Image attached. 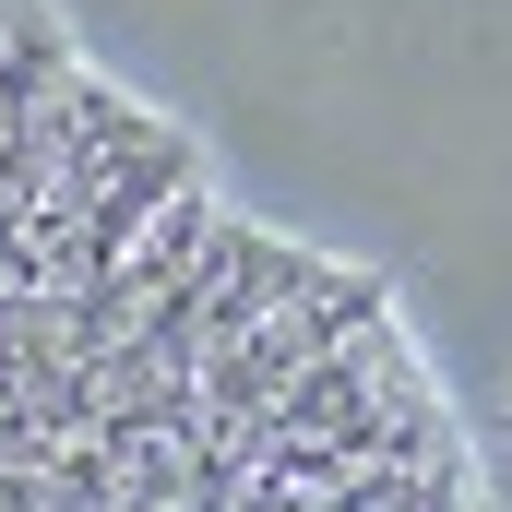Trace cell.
<instances>
[{"label":"cell","mask_w":512,"mask_h":512,"mask_svg":"<svg viewBox=\"0 0 512 512\" xmlns=\"http://www.w3.org/2000/svg\"><path fill=\"white\" fill-rule=\"evenodd\" d=\"M215 215H227V203H215V179H203V191H179V203H167V215L131 239L120 286H131V298H167V286H191V262H203V227H215ZM131 322H143V310H131Z\"/></svg>","instance_id":"3"},{"label":"cell","mask_w":512,"mask_h":512,"mask_svg":"<svg viewBox=\"0 0 512 512\" xmlns=\"http://www.w3.org/2000/svg\"><path fill=\"white\" fill-rule=\"evenodd\" d=\"M370 322H393V274H370V262H334L310 298H286L262 334H239V346H227V358L191 382V393H203V429H215V441H251V417H262V405L298 382L310 358L358 346Z\"/></svg>","instance_id":"1"},{"label":"cell","mask_w":512,"mask_h":512,"mask_svg":"<svg viewBox=\"0 0 512 512\" xmlns=\"http://www.w3.org/2000/svg\"><path fill=\"white\" fill-rule=\"evenodd\" d=\"M334 262L310 251V239H286V227H262V215H215L203 227V262H191V298H203V370L239 346V334H262L286 298H310Z\"/></svg>","instance_id":"2"}]
</instances>
